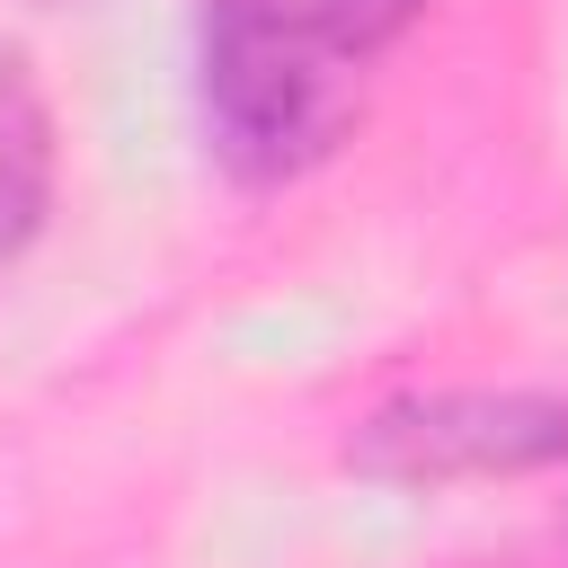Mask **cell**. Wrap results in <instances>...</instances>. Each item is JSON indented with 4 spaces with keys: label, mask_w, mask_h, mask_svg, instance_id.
Wrapping results in <instances>:
<instances>
[{
    "label": "cell",
    "mask_w": 568,
    "mask_h": 568,
    "mask_svg": "<svg viewBox=\"0 0 568 568\" xmlns=\"http://www.w3.org/2000/svg\"><path fill=\"white\" fill-rule=\"evenodd\" d=\"M364 53L373 44L337 0H204L195 80H204L213 151L240 178L311 169L355 115Z\"/></svg>",
    "instance_id": "obj_1"
},
{
    "label": "cell",
    "mask_w": 568,
    "mask_h": 568,
    "mask_svg": "<svg viewBox=\"0 0 568 568\" xmlns=\"http://www.w3.org/2000/svg\"><path fill=\"white\" fill-rule=\"evenodd\" d=\"M568 453V399H399L364 426V462L390 479H453V470H532Z\"/></svg>",
    "instance_id": "obj_2"
},
{
    "label": "cell",
    "mask_w": 568,
    "mask_h": 568,
    "mask_svg": "<svg viewBox=\"0 0 568 568\" xmlns=\"http://www.w3.org/2000/svg\"><path fill=\"white\" fill-rule=\"evenodd\" d=\"M53 204V115L27 80V53L0 44V266L36 240Z\"/></svg>",
    "instance_id": "obj_3"
},
{
    "label": "cell",
    "mask_w": 568,
    "mask_h": 568,
    "mask_svg": "<svg viewBox=\"0 0 568 568\" xmlns=\"http://www.w3.org/2000/svg\"><path fill=\"white\" fill-rule=\"evenodd\" d=\"M337 9L355 18V36H364V44H382V36H390V27H399L417 0H337Z\"/></svg>",
    "instance_id": "obj_4"
}]
</instances>
